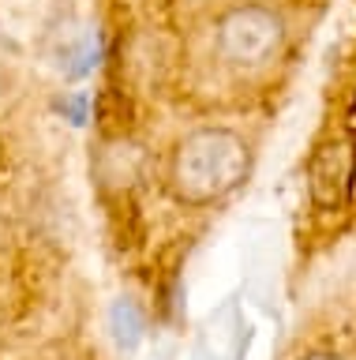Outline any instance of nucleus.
Wrapping results in <instances>:
<instances>
[{
	"label": "nucleus",
	"instance_id": "f257e3e1",
	"mask_svg": "<svg viewBox=\"0 0 356 360\" xmlns=\"http://www.w3.org/2000/svg\"><path fill=\"white\" fill-rule=\"evenodd\" d=\"M248 173V150L229 131H195L176 150L173 180L187 202H210L232 191Z\"/></svg>",
	"mask_w": 356,
	"mask_h": 360
},
{
	"label": "nucleus",
	"instance_id": "f03ea898",
	"mask_svg": "<svg viewBox=\"0 0 356 360\" xmlns=\"http://www.w3.org/2000/svg\"><path fill=\"white\" fill-rule=\"evenodd\" d=\"M282 45V19L266 8H237L218 22V49L232 64H266Z\"/></svg>",
	"mask_w": 356,
	"mask_h": 360
},
{
	"label": "nucleus",
	"instance_id": "7ed1b4c3",
	"mask_svg": "<svg viewBox=\"0 0 356 360\" xmlns=\"http://www.w3.org/2000/svg\"><path fill=\"white\" fill-rule=\"evenodd\" d=\"M109 330H113L117 345L131 353V349L139 345V338H143V319H139L136 304H131V300H117L113 311H109Z\"/></svg>",
	"mask_w": 356,
	"mask_h": 360
},
{
	"label": "nucleus",
	"instance_id": "20e7f679",
	"mask_svg": "<svg viewBox=\"0 0 356 360\" xmlns=\"http://www.w3.org/2000/svg\"><path fill=\"white\" fill-rule=\"evenodd\" d=\"M311 360H338V356H311Z\"/></svg>",
	"mask_w": 356,
	"mask_h": 360
}]
</instances>
